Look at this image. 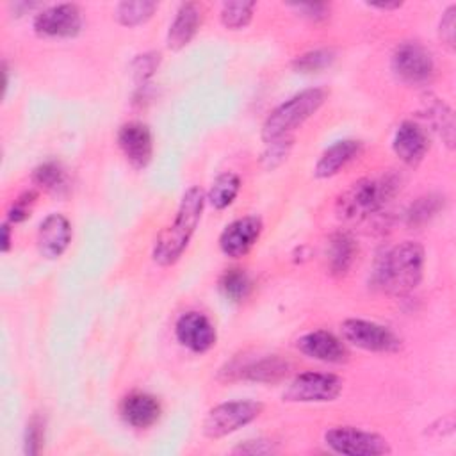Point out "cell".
<instances>
[{"label": "cell", "mask_w": 456, "mask_h": 456, "mask_svg": "<svg viewBox=\"0 0 456 456\" xmlns=\"http://www.w3.org/2000/svg\"><path fill=\"white\" fill-rule=\"evenodd\" d=\"M424 248L419 242L404 240L388 249L378 262L372 273V283L379 290L394 296H403L413 290L424 273Z\"/></svg>", "instance_id": "1"}, {"label": "cell", "mask_w": 456, "mask_h": 456, "mask_svg": "<svg viewBox=\"0 0 456 456\" xmlns=\"http://www.w3.org/2000/svg\"><path fill=\"white\" fill-rule=\"evenodd\" d=\"M203 207H205L203 191L198 185L189 187L182 196L173 224L166 226L155 239L151 256L159 265H171L182 256L192 233L196 232V226L201 219Z\"/></svg>", "instance_id": "2"}, {"label": "cell", "mask_w": 456, "mask_h": 456, "mask_svg": "<svg viewBox=\"0 0 456 456\" xmlns=\"http://www.w3.org/2000/svg\"><path fill=\"white\" fill-rule=\"evenodd\" d=\"M401 180L394 173L367 176L354 182L337 200V212L342 219L360 221L383 208L399 191Z\"/></svg>", "instance_id": "3"}, {"label": "cell", "mask_w": 456, "mask_h": 456, "mask_svg": "<svg viewBox=\"0 0 456 456\" xmlns=\"http://www.w3.org/2000/svg\"><path fill=\"white\" fill-rule=\"evenodd\" d=\"M326 102V91L321 87L305 89L287 102L280 103L274 110L269 112L262 125L264 142H274L287 139L290 132L301 126L308 118H312Z\"/></svg>", "instance_id": "4"}, {"label": "cell", "mask_w": 456, "mask_h": 456, "mask_svg": "<svg viewBox=\"0 0 456 456\" xmlns=\"http://www.w3.org/2000/svg\"><path fill=\"white\" fill-rule=\"evenodd\" d=\"M262 410H264L262 403H256V401L221 403L212 410H208L201 428L203 435L210 440L223 438L244 428L246 424L253 422L262 413Z\"/></svg>", "instance_id": "5"}, {"label": "cell", "mask_w": 456, "mask_h": 456, "mask_svg": "<svg viewBox=\"0 0 456 456\" xmlns=\"http://www.w3.org/2000/svg\"><path fill=\"white\" fill-rule=\"evenodd\" d=\"M324 442L333 452L347 456H383L392 452L388 442L381 435L353 426L328 429L324 433Z\"/></svg>", "instance_id": "6"}, {"label": "cell", "mask_w": 456, "mask_h": 456, "mask_svg": "<svg viewBox=\"0 0 456 456\" xmlns=\"http://www.w3.org/2000/svg\"><path fill=\"white\" fill-rule=\"evenodd\" d=\"M344 388L340 376L331 372L306 370L297 374L283 392L287 403H328L335 401Z\"/></svg>", "instance_id": "7"}, {"label": "cell", "mask_w": 456, "mask_h": 456, "mask_svg": "<svg viewBox=\"0 0 456 456\" xmlns=\"http://www.w3.org/2000/svg\"><path fill=\"white\" fill-rule=\"evenodd\" d=\"M392 71L410 86H422L433 78L435 61L420 43L404 41L392 53Z\"/></svg>", "instance_id": "8"}, {"label": "cell", "mask_w": 456, "mask_h": 456, "mask_svg": "<svg viewBox=\"0 0 456 456\" xmlns=\"http://www.w3.org/2000/svg\"><path fill=\"white\" fill-rule=\"evenodd\" d=\"M340 331L346 342L370 353H394L401 346L399 337L390 328L365 319H346Z\"/></svg>", "instance_id": "9"}, {"label": "cell", "mask_w": 456, "mask_h": 456, "mask_svg": "<svg viewBox=\"0 0 456 456\" xmlns=\"http://www.w3.org/2000/svg\"><path fill=\"white\" fill-rule=\"evenodd\" d=\"M82 28V12L75 4L43 9L34 18V30L41 37H75Z\"/></svg>", "instance_id": "10"}, {"label": "cell", "mask_w": 456, "mask_h": 456, "mask_svg": "<svg viewBox=\"0 0 456 456\" xmlns=\"http://www.w3.org/2000/svg\"><path fill=\"white\" fill-rule=\"evenodd\" d=\"M262 233V219L256 216H244L230 224L219 235V248L226 256H244L258 240Z\"/></svg>", "instance_id": "11"}, {"label": "cell", "mask_w": 456, "mask_h": 456, "mask_svg": "<svg viewBox=\"0 0 456 456\" xmlns=\"http://www.w3.org/2000/svg\"><path fill=\"white\" fill-rule=\"evenodd\" d=\"M175 333L178 342L194 353H207L217 338L214 324L200 312L182 314L176 321Z\"/></svg>", "instance_id": "12"}, {"label": "cell", "mask_w": 456, "mask_h": 456, "mask_svg": "<svg viewBox=\"0 0 456 456\" xmlns=\"http://www.w3.org/2000/svg\"><path fill=\"white\" fill-rule=\"evenodd\" d=\"M296 347L305 356L324 363H342L349 356L346 344L326 330H315L301 335L296 342Z\"/></svg>", "instance_id": "13"}, {"label": "cell", "mask_w": 456, "mask_h": 456, "mask_svg": "<svg viewBox=\"0 0 456 456\" xmlns=\"http://www.w3.org/2000/svg\"><path fill=\"white\" fill-rule=\"evenodd\" d=\"M118 144L126 160L141 169L146 167L153 155V137L144 123L130 121L125 123L118 132Z\"/></svg>", "instance_id": "14"}, {"label": "cell", "mask_w": 456, "mask_h": 456, "mask_svg": "<svg viewBox=\"0 0 456 456\" xmlns=\"http://www.w3.org/2000/svg\"><path fill=\"white\" fill-rule=\"evenodd\" d=\"M71 235L73 233L68 217L62 214H50L39 224L37 249L45 258L55 260L68 249Z\"/></svg>", "instance_id": "15"}, {"label": "cell", "mask_w": 456, "mask_h": 456, "mask_svg": "<svg viewBox=\"0 0 456 456\" xmlns=\"http://www.w3.org/2000/svg\"><path fill=\"white\" fill-rule=\"evenodd\" d=\"M392 148L395 151V155L408 166H415L419 164L424 155L428 153L429 148V139L424 132V128H420L417 123L413 121H403L395 134H394V141H392Z\"/></svg>", "instance_id": "16"}, {"label": "cell", "mask_w": 456, "mask_h": 456, "mask_svg": "<svg viewBox=\"0 0 456 456\" xmlns=\"http://www.w3.org/2000/svg\"><path fill=\"white\" fill-rule=\"evenodd\" d=\"M200 23H201V9L198 7V4H192V2L182 4L167 30V37H166L167 48L173 52L185 48L196 36Z\"/></svg>", "instance_id": "17"}, {"label": "cell", "mask_w": 456, "mask_h": 456, "mask_svg": "<svg viewBox=\"0 0 456 456\" xmlns=\"http://www.w3.org/2000/svg\"><path fill=\"white\" fill-rule=\"evenodd\" d=\"M121 417L123 420L137 429L150 428L160 417L159 401L144 392H134L126 395L121 403Z\"/></svg>", "instance_id": "18"}, {"label": "cell", "mask_w": 456, "mask_h": 456, "mask_svg": "<svg viewBox=\"0 0 456 456\" xmlns=\"http://www.w3.org/2000/svg\"><path fill=\"white\" fill-rule=\"evenodd\" d=\"M362 151V142L356 139H344L331 144L324 153L319 157L314 175L317 178H330L337 175L347 162H351Z\"/></svg>", "instance_id": "19"}, {"label": "cell", "mask_w": 456, "mask_h": 456, "mask_svg": "<svg viewBox=\"0 0 456 456\" xmlns=\"http://www.w3.org/2000/svg\"><path fill=\"white\" fill-rule=\"evenodd\" d=\"M358 253V246L349 233H335L328 244V267L335 276L346 274Z\"/></svg>", "instance_id": "20"}, {"label": "cell", "mask_w": 456, "mask_h": 456, "mask_svg": "<svg viewBox=\"0 0 456 456\" xmlns=\"http://www.w3.org/2000/svg\"><path fill=\"white\" fill-rule=\"evenodd\" d=\"M240 191V178L237 173L226 171L216 176V180L210 185V191L207 194V200L210 205L217 210H223L233 203Z\"/></svg>", "instance_id": "21"}, {"label": "cell", "mask_w": 456, "mask_h": 456, "mask_svg": "<svg viewBox=\"0 0 456 456\" xmlns=\"http://www.w3.org/2000/svg\"><path fill=\"white\" fill-rule=\"evenodd\" d=\"M289 370V363L280 360L278 356L262 358L258 362H253L240 369V378L251 379V381H262V383H273L281 379Z\"/></svg>", "instance_id": "22"}, {"label": "cell", "mask_w": 456, "mask_h": 456, "mask_svg": "<svg viewBox=\"0 0 456 456\" xmlns=\"http://www.w3.org/2000/svg\"><path fill=\"white\" fill-rule=\"evenodd\" d=\"M157 7L159 5L150 0L121 2L116 7V20L123 27H137V25L146 23L153 16Z\"/></svg>", "instance_id": "23"}, {"label": "cell", "mask_w": 456, "mask_h": 456, "mask_svg": "<svg viewBox=\"0 0 456 456\" xmlns=\"http://www.w3.org/2000/svg\"><path fill=\"white\" fill-rule=\"evenodd\" d=\"M251 289L249 276L242 269H228L219 278V290L230 301H242Z\"/></svg>", "instance_id": "24"}, {"label": "cell", "mask_w": 456, "mask_h": 456, "mask_svg": "<svg viewBox=\"0 0 456 456\" xmlns=\"http://www.w3.org/2000/svg\"><path fill=\"white\" fill-rule=\"evenodd\" d=\"M255 12V2H224L221 5V23L230 30H240L249 25Z\"/></svg>", "instance_id": "25"}, {"label": "cell", "mask_w": 456, "mask_h": 456, "mask_svg": "<svg viewBox=\"0 0 456 456\" xmlns=\"http://www.w3.org/2000/svg\"><path fill=\"white\" fill-rule=\"evenodd\" d=\"M32 182L45 191L61 192L62 189H66V173L61 164L48 160V162L39 164L32 171Z\"/></svg>", "instance_id": "26"}, {"label": "cell", "mask_w": 456, "mask_h": 456, "mask_svg": "<svg viewBox=\"0 0 456 456\" xmlns=\"http://www.w3.org/2000/svg\"><path fill=\"white\" fill-rule=\"evenodd\" d=\"M442 208H444V196H438V194L422 196L415 203H411V207L408 208L406 221L408 224H415V226L424 224L431 217H435Z\"/></svg>", "instance_id": "27"}, {"label": "cell", "mask_w": 456, "mask_h": 456, "mask_svg": "<svg viewBox=\"0 0 456 456\" xmlns=\"http://www.w3.org/2000/svg\"><path fill=\"white\" fill-rule=\"evenodd\" d=\"M333 62V52L326 50V48H319V50H310L303 55H299L294 61V68L297 71L303 73H310V71H319L324 69L326 66H330Z\"/></svg>", "instance_id": "28"}, {"label": "cell", "mask_w": 456, "mask_h": 456, "mask_svg": "<svg viewBox=\"0 0 456 456\" xmlns=\"http://www.w3.org/2000/svg\"><path fill=\"white\" fill-rule=\"evenodd\" d=\"M43 442H45V424L37 415H34L25 428V438H23L25 454H30V456L37 454L43 449Z\"/></svg>", "instance_id": "29"}, {"label": "cell", "mask_w": 456, "mask_h": 456, "mask_svg": "<svg viewBox=\"0 0 456 456\" xmlns=\"http://www.w3.org/2000/svg\"><path fill=\"white\" fill-rule=\"evenodd\" d=\"M159 53H144V55H137V59L134 61V77L137 82H146L159 66Z\"/></svg>", "instance_id": "30"}, {"label": "cell", "mask_w": 456, "mask_h": 456, "mask_svg": "<svg viewBox=\"0 0 456 456\" xmlns=\"http://www.w3.org/2000/svg\"><path fill=\"white\" fill-rule=\"evenodd\" d=\"M34 200H36V192H25V194H21L12 205H11V208H9V212H7V219L11 221V223H21V221H25L28 216H30V205L34 203Z\"/></svg>", "instance_id": "31"}, {"label": "cell", "mask_w": 456, "mask_h": 456, "mask_svg": "<svg viewBox=\"0 0 456 456\" xmlns=\"http://www.w3.org/2000/svg\"><path fill=\"white\" fill-rule=\"evenodd\" d=\"M454 27H456V7L449 5L440 20L438 36H440L442 43H445L451 50L454 48Z\"/></svg>", "instance_id": "32"}, {"label": "cell", "mask_w": 456, "mask_h": 456, "mask_svg": "<svg viewBox=\"0 0 456 456\" xmlns=\"http://www.w3.org/2000/svg\"><path fill=\"white\" fill-rule=\"evenodd\" d=\"M294 7L303 12L301 16H305L308 20H314V21L324 20L330 12V7L326 4H297Z\"/></svg>", "instance_id": "33"}, {"label": "cell", "mask_w": 456, "mask_h": 456, "mask_svg": "<svg viewBox=\"0 0 456 456\" xmlns=\"http://www.w3.org/2000/svg\"><path fill=\"white\" fill-rule=\"evenodd\" d=\"M271 451L273 447L265 440H248L233 449V452H242V454H265Z\"/></svg>", "instance_id": "34"}, {"label": "cell", "mask_w": 456, "mask_h": 456, "mask_svg": "<svg viewBox=\"0 0 456 456\" xmlns=\"http://www.w3.org/2000/svg\"><path fill=\"white\" fill-rule=\"evenodd\" d=\"M9 248H11V228L5 223V224H2V251L5 253V251H9Z\"/></svg>", "instance_id": "35"}, {"label": "cell", "mask_w": 456, "mask_h": 456, "mask_svg": "<svg viewBox=\"0 0 456 456\" xmlns=\"http://www.w3.org/2000/svg\"><path fill=\"white\" fill-rule=\"evenodd\" d=\"M401 4L395 2V4H372V7H378V9H394V7H399Z\"/></svg>", "instance_id": "36"}, {"label": "cell", "mask_w": 456, "mask_h": 456, "mask_svg": "<svg viewBox=\"0 0 456 456\" xmlns=\"http://www.w3.org/2000/svg\"><path fill=\"white\" fill-rule=\"evenodd\" d=\"M4 75H5V77H7V69H5V66H4ZM4 87H7V78H5V80H4Z\"/></svg>", "instance_id": "37"}]
</instances>
